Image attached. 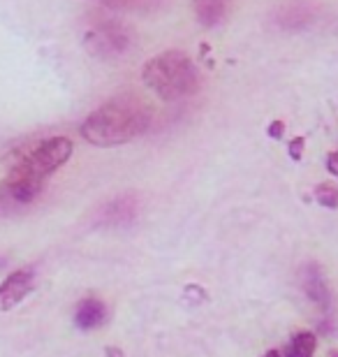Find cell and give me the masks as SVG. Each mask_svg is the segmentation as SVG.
<instances>
[{"instance_id":"8992f818","label":"cell","mask_w":338,"mask_h":357,"mask_svg":"<svg viewBox=\"0 0 338 357\" xmlns=\"http://www.w3.org/2000/svg\"><path fill=\"white\" fill-rule=\"evenodd\" d=\"M35 269L21 267L0 283V311H12L35 290Z\"/></svg>"},{"instance_id":"277c9868","label":"cell","mask_w":338,"mask_h":357,"mask_svg":"<svg viewBox=\"0 0 338 357\" xmlns=\"http://www.w3.org/2000/svg\"><path fill=\"white\" fill-rule=\"evenodd\" d=\"M132 45V33L121 21L102 19L86 33V47L98 59H118Z\"/></svg>"},{"instance_id":"9c48e42d","label":"cell","mask_w":338,"mask_h":357,"mask_svg":"<svg viewBox=\"0 0 338 357\" xmlns=\"http://www.w3.org/2000/svg\"><path fill=\"white\" fill-rule=\"evenodd\" d=\"M304 290L311 302H315L322 311H329L332 306V292H329L327 278L318 265H308L304 269Z\"/></svg>"},{"instance_id":"6da1fadb","label":"cell","mask_w":338,"mask_h":357,"mask_svg":"<svg viewBox=\"0 0 338 357\" xmlns=\"http://www.w3.org/2000/svg\"><path fill=\"white\" fill-rule=\"evenodd\" d=\"M153 123V109L135 96L114 98L82 123V137L95 146H118L141 137Z\"/></svg>"},{"instance_id":"9a60e30c","label":"cell","mask_w":338,"mask_h":357,"mask_svg":"<svg viewBox=\"0 0 338 357\" xmlns=\"http://www.w3.org/2000/svg\"><path fill=\"white\" fill-rule=\"evenodd\" d=\"M301 149H304V139L297 137V139H294L292 144H290V153H292V158H294V160H299V158H301Z\"/></svg>"},{"instance_id":"7a4b0ae2","label":"cell","mask_w":338,"mask_h":357,"mask_svg":"<svg viewBox=\"0 0 338 357\" xmlns=\"http://www.w3.org/2000/svg\"><path fill=\"white\" fill-rule=\"evenodd\" d=\"M141 79L164 102L183 100L199 89V73L195 63L178 49H169V52L153 56L144 66Z\"/></svg>"},{"instance_id":"52a82bcc","label":"cell","mask_w":338,"mask_h":357,"mask_svg":"<svg viewBox=\"0 0 338 357\" xmlns=\"http://www.w3.org/2000/svg\"><path fill=\"white\" fill-rule=\"evenodd\" d=\"M273 19L285 31H304L318 19V5L313 0H285Z\"/></svg>"},{"instance_id":"5bb4252c","label":"cell","mask_w":338,"mask_h":357,"mask_svg":"<svg viewBox=\"0 0 338 357\" xmlns=\"http://www.w3.org/2000/svg\"><path fill=\"white\" fill-rule=\"evenodd\" d=\"M315 199L327 206V209H336L338 206V188L334 183H320L318 188H315Z\"/></svg>"},{"instance_id":"2e32d148","label":"cell","mask_w":338,"mask_h":357,"mask_svg":"<svg viewBox=\"0 0 338 357\" xmlns=\"http://www.w3.org/2000/svg\"><path fill=\"white\" fill-rule=\"evenodd\" d=\"M327 169H329V172H332L334 176H338V151L329 153V158H327Z\"/></svg>"},{"instance_id":"ffe728a7","label":"cell","mask_w":338,"mask_h":357,"mask_svg":"<svg viewBox=\"0 0 338 357\" xmlns=\"http://www.w3.org/2000/svg\"><path fill=\"white\" fill-rule=\"evenodd\" d=\"M329 357H338V351H334V353H329Z\"/></svg>"},{"instance_id":"4fadbf2b","label":"cell","mask_w":338,"mask_h":357,"mask_svg":"<svg viewBox=\"0 0 338 357\" xmlns=\"http://www.w3.org/2000/svg\"><path fill=\"white\" fill-rule=\"evenodd\" d=\"M107 7L121 12H155L167 3V0H105Z\"/></svg>"},{"instance_id":"3957f363","label":"cell","mask_w":338,"mask_h":357,"mask_svg":"<svg viewBox=\"0 0 338 357\" xmlns=\"http://www.w3.org/2000/svg\"><path fill=\"white\" fill-rule=\"evenodd\" d=\"M72 149H75V144L68 137H49L21 155L12 165L10 176L47 183V178L70 160Z\"/></svg>"},{"instance_id":"ba28073f","label":"cell","mask_w":338,"mask_h":357,"mask_svg":"<svg viewBox=\"0 0 338 357\" xmlns=\"http://www.w3.org/2000/svg\"><path fill=\"white\" fill-rule=\"evenodd\" d=\"M139 216V199L135 195H121L107 202L98 211V225L102 227H128Z\"/></svg>"},{"instance_id":"d6986e66","label":"cell","mask_w":338,"mask_h":357,"mask_svg":"<svg viewBox=\"0 0 338 357\" xmlns=\"http://www.w3.org/2000/svg\"><path fill=\"white\" fill-rule=\"evenodd\" d=\"M264 357H283V355H280L278 351H269L267 355H264Z\"/></svg>"},{"instance_id":"30bf717a","label":"cell","mask_w":338,"mask_h":357,"mask_svg":"<svg viewBox=\"0 0 338 357\" xmlns=\"http://www.w3.org/2000/svg\"><path fill=\"white\" fill-rule=\"evenodd\" d=\"M195 7V17L202 26L215 28L227 19L229 10H232V0H192Z\"/></svg>"},{"instance_id":"5b68a950","label":"cell","mask_w":338,"mask_h":357,"mask_svg":"<svg viewBox=\"0 0 338 357\" xmlns=\"http://www.w3.org/2000/svg\"><path fill=\"white\" fill-rule=\"evenodd\" d=\"M45 185L47 183L7 174L3 185H0V216H5V213H10L14 209H21V206L35 202V199L40 197V192L45 190Z\"/></svg>"},{"instance_id":"7c38bea8","label":"cell","mask_w":338,"mask_h":357,"mask_svg":"<svg viewBox=\"0 0 338 357\" xmlns=\"http://www.w3.org/2000/svg\"><path fill=\"white\" fill-rule=\"evenodd\" d=\"M318 339L313 332H299L285 348V357H313Z\"/></svg>"},{"instance_id":"ac0fdd59","label":"cell","mask_w":338,"mask_h":357,"mask_svg":"<svg viewBox=\"0 0 338 357\" xmlns=\"http://www.w3.org/2000/svg\"><path fill=\"white\" fill-rule=\"evenodd\" d=\"M107 355H109V357H123V355H121V351H116V348H112V351H107Z\"/></svg>"},{"instance_id":"e0dca14e","label":"cell","mask_w":338,"mask_h":357,"mask_svg":"<svg viewBox=\"0 0 338 357\" xmlns=\"http://www.w3.org/2000/svg\"><path fill=\"white\" fill-rule=\"evenodd\" d=\"M269 135H271V137H280V135H283V123L276 121V123L269 128Z\"/></svg>"},{"instance_id":"8fae6325","label":"cell","mask_w":338,"mask_h":357,"mask_svg":"<svg viewBox=\"0 0 338 357\" xmlns=\"http://www.w3.org/2000/svg\"><path fill=\"white\" fill-rule=\"evenodd\" d=\"M107 320V306L100 302V299H82L77 304L75 311V325L79 330L89 332V330H98Z\"/></svg>"}]
</instances>
